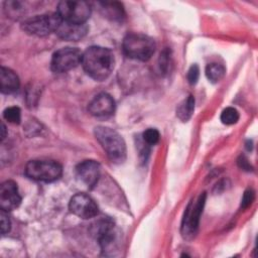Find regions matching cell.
I'll use <instances>...</instances> for the list:
<instances>
[{"mask_svg": "<svg viewBox=\"0 0 258 258\" xmlns=\"http://www.w3.org/2000/svg\"><path fill=\"white\" fill-rule=\"evenodd\" d=\"M226 70L223 64L218 62H212L209 63L206 68V76L209 81L212 83H218L220 82L224 76H225Z\"/></svg>", "mask_w": 258, "mask_h": 258, "instance_id": "18", "label": "cell"}, {"mask_svg": "<svg viewBox=\"0 0 258 258\" xmlns=\"http://www.w3.org/2000/svg\"><path fill=\"white\" fill-rule=\"evenodd\" d=\"M91 233L99 241V244L104 251L112 247L113 242L115 241L114 224L109 219H101L97 221L92 226Z\"/></svg>", "mask_w": 258, "mask_h": 258, "instance_id": "10", "label": "cell"}, {"mask_svg": "<svg viewBox=\"0 0 258 258\" xmlns=\"http://www.w3.org/2000/svg\"><path fill=\"white\" fill-rule=\"evenodd\" d=\"M160 134L158 130L154 128H149L143 133V141L148 145H154L159 141Z\"/></svg>", "mask_w": 258, "mask_h": 258, "instance_id": "21", "label": "cell"}, {"mask_svg": "<svg viewBox=\"0 0 258 258\" xmlns=\"http://www.w3.org/2000/svg\"><path fill=\"white\" fill-rule=\"evenodd\" d=\"M98 5L100 6V10L104 16L111 20H122L124 17L122 5L117 2H99Z\"/></svg>", "mask_w": 258, "mask_h": 258, "instance_id": "16", "label": "cell"}, {"mask_svg": "<svg viewBox=\"0 0 258 258\" xmlns=\"http://www.w3.org/2000/svg\"><path fill=\"white\" fill-rule=\"evenodd\" d=\"M239 120V112L233 108V107H228L223 110L221 113V121L223 124L226 125H233L237 123Z\"/></svg>", "mask_w": 258, "mask_h": 258, "instance_id": "19", "label": "cell"}, {"mask_svg": "<svg viewBox=\"0 0 258 258\" xmlns=\"http://www.w3.org/2000/svg\"><path fill=\"white\" fill-rule=\"evenodd\" d=\"M78 178L87 186H94L100 176V165L95 160H84L76 168Z\"/></svg>", "mask_w": 258, "mask_h": 258, "instance_id": "13", "label": "cell"}, {"mask_svg": "<svg viewBox=\"0 0 258 258\" xmlns=\"http://www.w3.org/2000/svg\"><path fill=\"white\" fill-rule=\"evenodd\" d=\"M60 22L61 18L57 12L45 13L26 19L22 22L21 27L30 35L45 36L51 32H55Z\"/></svg>", "mask_w": 258, "mask_h": 258, "instance_id": "4", "label": "cell"}, {"mask_svg": "<svg viewBox=\"0 0 258 258\" xmlns=\"http://www.w3.org/2000/svg\"><path fill=\"white\" fill-rule=\"evenodd\" d=\"M205 202L206 194L203 192L202 195H200L195 204L190 203L186 208L181 226V232L185 238H192L196 235Z\"/></svg>", "mask_w": 258, "mask_h": 258, "instance_id": "8", "label": "cell"}, {"mask_svg": "<svg viewBox=\"0 0 258 258\" xmlns=\"http://www.w3.org/2000/svg\"><path fill=\"white\" fill-rule=\"evenodd\" d=\"M2 140L5 138V125L2 124Z\"/></svg>", "mask_w": 258, "mask_h": 258, "instance_id": "26", "label": "cell"}, {"mask_svg": "<svg viewBox=\"0 0 258 258\" xmlns=\"http://www.w3.org/2000/svg\"><path fill=\"white\" fill-rule=\"evenodd\" d=\"M0 83H1V92L3 94H12L16 92L19 88V79L17 75L10 69L1 68L0 73Z\"/></svg>", "mask_w": 258, "mask_h": 258, "instance_id": "15", "label": "cell"}, {"mask_svg": "<svg viewBox=\"0 0 258 258\" xmlns=\"http://www.w3.org/2000/svg\"><path fill=\"white\" fill-rule=\"evenodd\" d=\"M3 117L10 123L18 124L21 119V112L18 107H9L6 108L3 112Z\"/></svg>", "mask_w": 258, "mask_h": 258, "instance_id": "20", "label": "cell"}, {"mask_svg": "<svg viewBox=\"0 0 258 258\" xmlns=\"http://www.w3.org/2000/svg\"><path fill=\"white\" fill-rule=\"evenodd\" d=\"M56 12L63 21L86 23L91 15V6L85 1H61Z\"/></svg>", "mask_w": 258, "mask_h": 258, "instance_id": "6", "label": "cell"}, {"mask_svg": "<svg viewBox=\"0 0 258 258\" xmlns=\"http://www.w3.org/2000/svg\"><path fill=\"white\" fill-rule=\"evenodd\" d=\"M114 111L115 102L113 98L106 93L97 95L89 104V112L95 117H109L114 113Z\"/></svg>", "mask_w": 258, "mask_h": 258, "instance_id": "12", "label": "cell"}, {"mask_svg": "<svg viewBox=\"0 0 258 258\" xmlns=\"http://www.w3.org/2000/svg\"><path fill=\"white\" fill-rule=\"evenodd\" d=\"M70 211L82 219H91L98 214V206L95 201L86 194L75 195L69 205Z\"/></svg>", "mask_w": 258, "mask_h": 258, "instance_id": "9", "label": "cell"}, {"mask_svg": "<svg viewBox=\"0 0 258 258\" xmlns=\"http://www.w3.org/2000/svg\"><path fill=\"white\" fill-rule=\"evenodd\" d=\"M21 203L17 184L13 180H6L0 186V208L7 212L12 211Z\"/></svg>", "mask_w": 258, "mask_h": 258, "instance_id": "11", "label": "cell"}, {"mask_svg": "<svg viewBox=\"0 0 258 258\" xmlns=\"http://www.w3.org/2000/svg\"><path fill=\"white\" fill-rule=\"evenodd\" d=\"M10 221L8 219V217L5 214V211L1 210L0 213V228H1V233L4 235L6 233L9 232L10 230Z\"/></svg>", "mask_w": 258, "mask_h": 258, "instance_id": "23", "label": "cell"}, {"mask_svg": "<svg viewBox=\"0 0 258 258\" xmlns=\"http://www.w3.org/2000/svg\"><path fill=\"white\" fill-rule=\"evenodd\" d=\"M254 200V191L252 189H248L244 192L242 201H241V207L242 208H247L252 201Z\"/></svg>", "mask_w": 258, "mask_h": 258, "instance_id": "24", "label": "cell"}, {"mask_svg": "<svg viewBox=\"0 0 258 258\" xmlns=\"http://www.w3.org/2000/svg\"><path fill=\"white\" fill-rule=\"evenodd\" d=\"M61 171L60 164L53 160H30L25 166V174L37 181L50 182L56 180L61 175Z\"/></svg>", "mask_w": 258, "mask_h": 258, "instance_id": "5", "label": "cell"}, {"mask_svg": "<svg viewBox=\"0 0 258 258\" xmlns=\"http://www.w3.org/2000/svg\"><path fill=\"white\" fill-rule=\"evenodd\" d=\"M238 163H239L240 167L243 168V169H245V170H250V168H251V166H250L248 160H247L244 156H241V157H240Z\"/></svg>", "mask_w": 258, "mask_h": 258, "instance_id": "25", "label": "cell"}, {"mask_svg": "<svg viewBox=\"0 0 258 258\" xmlns=\"http://www.w3.org/2000/svg\"><path fill=\"white\" fill-rule=\"evenodd\" d=\"M95 136L112 162L122 163L125 160L126 146L118 132L109 127L98 126L95 128Z\"/></svg>", "mask_w": 258, "mask_h": 258, "instance_id": "2", "label": "cell"}, {"mask_svg": "<svg viewBox=\"0 0 258 258\" xmlns=\"http://www.w3.org/2000/svg\"><path fill=\"white\" fill-rule=\"evenodd\" d=\"M199 77H200V69L198 67V64H192L188 72H187V80H188V83L190 85H195L198 80H199Z\"/></svg>", "mask_w": 258, "mask_h": 258, "instance_id": "22", "label": "cell"}, {"mask_svg": "<svg viewBox=\"0 0 258 258\" xmlns=\"http://www.w3.org/2000/svg\"><path fill=\"white\" fill-rule=\"evenodd\" d=\"M123 49L127 56L138 59L148 60L155 51L154 40L142 33H130L123 40Z\"/></svg>", "mask_w": 258, "mask_h": 258, "instance_id": "3", "label": "cell"}, {"mask_svg": "<svg viewBox=\"0 0 258 258\" xmlns=\"http://www.w3.org/2000/svg\"><path fill=\"white\" fill-rule=\"evenodd\" d=\"M85 72L96 81L107 79L114 69V55L102 46H91L83 52L81 61Z\"/></svg>", "mask_w": 258, "mask_h": 258, "instance_id": "1", "label": "cell"}, {"mask_svg": "<svg viewBox=\"0 0 258 258\" xmlns=\"http://www.w3.org/2000/svg\"><path fill=\"white\" fill-rule=\"evenodd\" d=\"M83 53L75 47H63L56 50L51 58V70L55 73H66L76 67L82 61Z\"/></svg>", "mask_w": 258, "mask_h": 258, "instance_id": "7", "label": "cell"}, {"mask_svg": "<svg viewBox=\"0 0 258 258\" xmlns=\"http://www.w3.org/2000/svg\"><path fill=\"white\" fill-rule=\"evenodd\" d=\"M195 110V98L189 95L186 99H184L176 109L177 117L182 121L186 122L192 115Z\"/></svg>", "mask_w": 258, "mask_h": 258, "instance_id": "17", "label": "cell"}, {"mask_svg": "<svg viewBox=\"0 0 258 258\" xmlns=\"http://www.w3.org/2000/svg\"><path fill=\"white\" fill-rule=\"evenodd\" d=\"M88 32L86 23H73L61 20L55 33L63 40L78 41L82 39Z\"/></svg>", "mask_w": 258, "mask_h": 258, "instance_id": "14", "label": "cell"}]
</instances>
